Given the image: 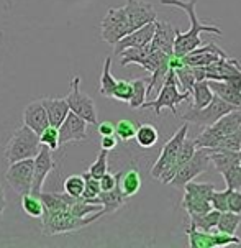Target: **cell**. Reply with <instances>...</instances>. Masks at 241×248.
<instances>
[{
	"label": "cell",
	"instance_id": "ffe728a7",
	"mask_svg": "<svg viewBox=\"0 0 241 248\" xmlns=\"http://www.w3.org/2000/svg\"><path fill=\"white\" fill-rule=\"evenodd\" d=\"M196 150H197L196 141H194V140H187V138H185L184 143H182V146H181V150H179V153H177L176 161L172 163V166L169 168L166 173L159 176L161 183H163V184H169V183H171V179L174 178V174L181 170V168H182V165H185V163H187L189 159L192 158V155L196 153Z\"/></svg>",
	"mask_w": 241,
	"mask_h": 248
},
{
	"label": "cell",
	"instance_id": "f907efd6",
	"mask_svg": "<svg viewBox=\"0 0 241 248\" xmlns=\"http://www.w3.org/2000/svg\"><path fill=\"white\" fill-rule=\"evenodd\" d=\"M228 82H231V84H233V86L236 87V89H238V91L241 92V73H240L238 76H235L233 79H230Z\"/></svg>",
	"mask_w": 241,
	"mask_h": 248
},
{
	"label": "cell",
	"instance_id": "836d02e7",
	"mask_svg": "<svg viewBox=\"0 0 241 248\" xmlns=\"http://www.w3.org/2000/svg\"><path fill=\"white\" fill-rule=\"evenodd\" d=\"M84 176V192H82V201L90 204H99L97 202V196L100 194V183L99 179L92 178L89 173H82Z\"/></svg>",
	"mask_w": 241,
	"mask_h": 248
},
{
	"label": "cell",
	"instance_id": "ee69618b",
	"mask_svg": "<svg viewBox=\"0 0 241 248\" xmlns=\"http://www.w3.org/2000/svg\"><path fill=\"white\" fill-rule=\"evenodd\" d=\"M228 192H230V189L228 187L225 189V191H217V189L213 191V194L210 196V204H212V207L215 209V211H218V212L228 211V207H226Z\"/></svg>",
	"mask_w": 241,
	"mask_h": 248
},
{
	"label": "cell",
	"instance_id": "d4e9b609",
	"mask_svg": "<svg viewBox=\"0 0 241 248\" xmlns=\"http://www.w3.org/2000/svg\"><path fill=\"white\" fill-rule=\"evenodd\" d=\"M194 97V102H192V108H202L205 107L207 104L212 100L213 97V91L210 89L209 86V81L207 79H202V81H196L192 86V91H190Z\"/></svg>",
	"mask_w": 241,
	"mask_h": 248
},
{
	"label": "cell",
	"instance_id": "603a6c76",
	"mask_svg": "<svg viewBox=\"0 0 241 248\" xmlns=\"http://www.w3.org/2000/svg\"><path fill=\"white\" fill-rule=\"evenodd\" d=\"M210 89L213 91V94H217L218 97H222L225 102L231 104V106L241 107V92L236 89L231 82L228 81H209Z\"/></svg>",
	"mask_w": 241,
	"mask_h": 248
},
{
	"label": "cell",
	"instance_id": "ac0fdd59",
	"mask_svg": "<svg viewBox=\"0 0 241 248\" xmlns=\"http://www.w3.org/2000/svg\"><path fill=\"white\" fill-rule=\"evenodd\" d=\"M154 23H156V28H154V35H153V40H151V45H153V48L159 49V51L171 54L172 49H174V40H176L177 30L169 22H158V20H156Z\"/></svg>",
	"mask_w": 241,
	"mask_h": 248
},
{
	"label": "cell",
	"instance_id": "484cf974",
	"mask_svg": "<svg viewBox=\"0 0 241 248\" xmlns=\"http://www.w3.org/2000/svg\"><path fill=\"white\" fill-rule=\"evenodd\" d=\"M135 140H136L138 146H141V148H151L159 140V132L153 124H141L136 128Z\"/></svg>",
	"mask_w": 241,
	"mask_h": 248
},
{
	"label": "cell",
	"instance_id": "d590c367",
	"mask_svg": "<svg viewBox=\"0 0 241 248\" xmlns=\"http://www.w3.org/2000/svg\"><path fill=\"white\" fill-rule=\"evenodd\" d=\"M184 189L185 192H190V194L197 196V197H202V199H207L210 201V196L213 194V191L217 187L210 183H196V181H189V183L184 184Z\"/></svg>",
	"mask_w": 241,
	"mask_h": 248
},
{
	"label": "cell",
	"instance_id": "f546056e",
	"mask_svg": "<svg viewBox=\"0 0 241 248\" xmlns=\"http://www.w3.org/2000/svg\"><path fill=\"white\" fill-rule=\"evenodd\" d=\"M240 224H241L240 214L225 211V212H220V217H218V222H217V227H215V229L223 233L236 235V230H238Z\"/></svg>",
	"mask_w": 241,
	"mask_h": 248
},
{
	"label": "cell",
	"instance_id": "5bb4252c",
	"mask_svg": "<svg viewBox=\"0 0 241 248\" xmlns=\"http://www.w3.org/2000/svg\"><path fill=\"white\" fill-rule=\"evenodd\" d=\"M123 7L132 31L156 20V10L153 3L150 2H145V0H126Z\"/></svg>",
	"mask_w": 241,
	"mask_h": 248
},
{
	"label": "cell",
	"instance_id": "d6a6232c",
	"mask_svg": "<svg viewBox=\"0 0 241 248\" xmlns=\"http://www.w3.org/2000/svg\"><path fill=\"white\" fill-rule=\"evenodd\" d=\"M132 86L133 91H132V97L128 100V106L132 108H141L148 95V82L145 79H135V81H132Z\"/></svg>",
	"mask_w": 241,
	"mask_h": 248
},
{
	"label": "cell",
	"instance_id": "1f68e13d",
	"mask_svg": "<svg viewBox=\"0 0 241 248\" xmlns=\"http://www.w3.org/2000/svg\"><path fill=\"white\" fill-rule=\"evenodd\" d=\"M189 237V245L194 248H213V238L212 233L210 232H204V230H198V229H190L185 230Z\"/></svg>",
	"mask_w": 241,
	"mask_h": 248
},
{
	"label": "cell",
	"instance_id": "30bf717a",
	"mask_svg": "<svg viewBox=\"0 0 241 248\" xmlns=\"http://www.w3.org/2000/svg\"><path fill=\"white\" fill-rule=\"evenodd\" d=\"M5 181L16 194H28L33 183V158L10 163L5 173Z\"/></svg>",
	"mask_w": 241,
	"mask_h": 248
},
{
	"label": "cell",
	"instance_id": "60d3db41",
	"mask_svg": "<svg viewBox=\"0 0 241 248\" xmlns=\"http://www.w3.org/2000/svg\"><path fill=\"white\" fill-rule=\"evenodd\" d=\"M64 192L73 197H82L84 192V176L82 174H71L64 181Z\"/></svg>",
	"mask_w": 241,
	"mask_h": 248
},
{
	"label": "cell",
	"instance_id": "ba28073f",
	"mask_svg": "<svg viewBox=\"0 0 241 248\" xmlns=\"http://www.w3.org/2000/svg\"><path fill=\"white\" fill-rule=\"evenodd\" d=\"M130 31L132 30H130L125 7L108 8L107 15L104 16L102 23H100V33H102V40L105 43L113 46L125 35H128Z\"/></svg>",
	"mask_w": 241,
	"mask_h": 248
},
{
	"label": "cell",
	"instance_id": "ab89813d",
	"mask_svg": "<svg viewBox=\"0 0 241 248\" xmlns=\"http://www.w3.org/2000/svg\"><path fill=\"white\" fill-rule=\"evenodd\" d=\"M220 174H222L223 179H225L228 189H240L241 187V165L240 163L231 165L230 168H226L225 171H222Z\"/></svg>",
	"mask_w": 241,
	"mask_h": 248
},
{
	"label": "cell",
	"instance_id": "4316f807",
	"mask_svg": "<svg viewBox=\"0 0 241 248\" xmlns=\"http://www.w3.org/2000/svg\"><path fill=\"white\" fill-rule=\"evenodd\" d=\"M189 217H190V225H192L194 229L204 230V232H210V230L217 227L220 212L212 209V211H209L205 214H190Z\"/></svg>",
	"mask_w": 241,
	"mask_h": 248
},
{
	"label": "cell",
	"instance_id": "9c48e42d",
	"mask_svg": "<svg viewBox=\"0 0 241 248\" xmlns=\"http://www.w3.org/2000/svg\"><path fill=\"white\" fill-rule=\"evenodd\" d=\"M187 132H189V124H184L177 132L169 138V141H166V145L161 150V155L158 158V161L154 163L153 170H151V176L156 179H159L161 174H164L169 168L172 166V163L176 161L177 153H179L181 146H182L184 140L187 138Z\"/></svg>",
	"mask_w": 241,
	"mask_h": 248
},
{
	"label": "cell",
	"instance_id": "44dd1931",
	"mask_svg": "<svg viewBox=\"0 0 241 248\" xmlns=\"http://www.w3.org/2000/svg\"><path fill=\"white\" fill-rule=\"evenodd\" d=\"M40 199L43 201L46 211H69L71 204H74L79 197H73L66 192H40Z\"/></svg>",
	"mask_w": 241,
	"mask_h": 248
},
{
	"label": "cell",
	"instance_id": "8fae6325",
	"mask_svg": "<svg viewBox=\"0 0 241 248\" xmlns=\"http://www.w3.org/2000/svg\"><path fill=\"white\" fill-rule=\"evenodd\" d=\"M209 163H210L209 150L197 148L196 153L192 155V158H190L185 165H182V168L174 174V178L171 179L169 184H172V186H176V187H184L185 183L196 179L198 174L205 173L207 168H209Z\"/></svg>",
	"mask_w": 241,
	"mask_h": 248
},
{
	"label": "cell",
	"instance_id": "b9f144b4",
	"mask_svg": "<svg viewBox=\"0 0 241 248\" xmlns=\"http://www.w3.org/2000/svg\"><path fill=\"white\" fill-rule=\"evenodd\" d=\"M210 233H212V238H213V248L228 247V245H240L241 243L240 237H236V235H230V233H223L217 229H212L210 230Z\"/></svg>",
	"mask_w": 241,
	"mask_h": 248
},
{
	"label": "cell",
	"instance_id": "8d00e7d4",
	"mask_svg": "<svg viewBox=\"0 0 241 248\" xmlns=\"http://www.w3.org/2000/svg\"><path fill=\"white\" fill-rule=\"evenodd\" d=\"M108 171V151L107 150H100L97 155V159L89 166L87 173L95 179H100L102 176Z\"/></svg>",
	"mask_w": 241,
	"mask_h": 248
},
{
	"label": "cell",
	"instance_id": "816d5d0a",
	"mask_svg": "<svg viewBox=\"0 0 241 248\" xmlns=\"http://www.w3.org/2000/svg\"><path fill=\"white\" fill-rule=\"evenodd\" d=\"M238 159H240V165H241V148L238 150Z\"/></svg>",
	"mask_w": 241,
	"mask_h": 248
},
{
	"label": "cell",
	"instance_id": "d6986e66",
	"mask_svg": "<svg viewBox=\"0 0 241 248\" xmlns=\"http://www.w3.org/2000/svg\"><path fill=\"white\" fill-rule=\"evenodd\" d=\"M43 104L46 113H48V120L49 125L53 127H59L62 124V120L66 119L69 107H67V100L66 97H46L40 100Z\"/></svg>",
	"mask_w": 241,
	"mask_h": 248
},
{
	"label": "cell",
	"instance_id": "c3c4849f",
	"mask_svg": "<svg viewBox=\"0 0 241 248\" xmlns=\"http://www.w3.org/2000/svg\"><path fill=\"white\" fill-rule=\"evenodd\" d=\"M117 145H118V138L115 135H105V137H102V141H100L102 150H107V151L115 150Z\"/></svg>",
	"mask_w": 241,
	"mask_h": 248
},
{
	"label": "cell",
	"instance_id": "6da1fadb",
	"mask_svg": "<svg viewBox=\"0 0 241 248\" xmlns=\"http://www.w3.org/2000/svg\"><path fill=\"white\" fill-rule=\"evenodd\" d=\"M163 5H171V7H177L181 10H184L189 16L190 22V28L185 33H179L177 31L176 40H174V49L172 53L176 56L182 58L187 53H190L192 49L198 48V46L204 45L200 38V33H212V35H222V30L218 27H213V25H209L205 22H200L196 12V5L197 0H159Z\"/></svg>",
	"mask_w": 241,
	"mask_h": 248
},
{
	"label": "cell",
	"instance_id": "7dc6e473",
	"mask_svg": "<svg viewBox=\"0 0 241 248\" xmlns=\"http://www.w3.org/2000/svg\"><path fill=\"white\" fill-rule=\"evenodd\" d=\"M97 130H99V133L102 137L105 135H115V124L110 120H104L100 122L99 125H97Z\"/></svg>",
	"mask_w": 241,
	"mask_h": 248
},
{
	"label": "cell",
	"instance_id": "5b68a950",
	"mask_svg": "<svg viewBox=\"0 0 241 248\" xmlns=\"http://www.w3.org/2000/svg\"><path fill=\"white\" fill-rule=\"evenodd\" d=\"M40 148V137L30 127L23 125L8 140L5 150H3V155H5V159L8 163H14L20 161V159L35 158Z\"/></svg>",
	"mask_w": 241,
	"mask_h": 248
},
{
	"label": "cell",
	"instance_id": "52a82bcc",
	"mask_svg": "<svg viewBox=\"0 0 241 248\" xmlns=\"http://www.w3.org/2000/svg\"><path fill=\"white\" fill-rule=\"evenodd\" d=\"M67 107L71 112L84 119L87 124L97 125V108L92 97H89L86 92L80 91V76H74L71 81V92L66 95Z\"/></svg>",
	"mask_w": 241,
	"mask_h": 248
},
{
	"label": "cell",
	"instance_id": "277c9868",
	"mask_svg": "<svg viewBox=\"0 0 241 248\" xmlns=\"http://www.w3.org/2000/svg\"><path fill=\"white\" fill-rule=\"evenodd\" d=\"M238 130H241V107L220 117L210 127H205L204 132L194 141H196L197 148H215L223 137L231 135Z\"/></svg>",
	"mask_w": 241,
	"mask_h": 248
},
{
	"label": "cell",
	"instance_id": "8992f818",
	"mask_svg": "<svg viewBox=\"0 0 241 248\" xmlns=\"http://www.w3.org/2000/svg\"><path fill=\"white\" fill-rule=\"evenodd\" d=\"M238 108L236 106H231V104L225 102L222 97H218L217 94H213L212 100L207 104L205 107L202 108H192L190 107L189 110H185L182 115H177L181 119H184L187 124H194L198 125V127H210L212 124H215L220 117H223L225 113L235 110Z\"/></svg>",
	"mask_w": 241,
	"mask_h": 248
},
{
	"label": "cell",
	"instance_id": "f1b7e54d",
	"mask_svg": "<svg viewBox=\"0 0 241 248\" xmlns=\"http://www.w3.org/2000/svg\"><path fill=\"white\" fill-rule=\"evenodd\" d=\"M182 207L185 209V212L189 214H205L209 211H212V204L210 201L207 199H202V197H197L190 192H185L184 194V199H182Z\"/></svg>",
	"mask_w": 241,
	"mask_h": 248
},
{
	"label": "cell",
	"instance_id": "7a4b0ae2",
	"mask_svg": "<svg viewBox=\"0 0 241 248\" xmlns=\"http://www.w3.org/2000/svg\"><path fill=\"white\" fill-rule=\"evenodd\" d=\"M105 214L104 209L97 211L87 217H75L67 211H43L41 216V232L48 237L51 235H61V233H71L77 232V230L84 229V227L94 224Z\"/></svg>",
	"mask_w": 241,
	"mask_h": 248
},
{
	"label": "cell",
	"instance_id": "9a60e30c",
	"mask_svg": "<svg viewBox=\"0 0 241 248\" xmlns=\"http://www.w3.org/2000/svg\"><path fill=\"white\" fill-rule=\"evenodd\" d=\"M220 58H228V54L215 43H204L182 56L181 60H182V64L187 66H207L220 60Z\"/></svg>",
	"mask_w": 241,
	"mask_h": 248
},
{
	"label": "cell",
	"instance_id": "3957f363",
	"mask_svg": "<svg viewBox=\"0 0 241 248\" xmlns=\"http://www.w3.org/2000/svg\"><path fill=\"white\" fill-rule=\"evenodd\" d=\"M192 97L189 91H179V82H177L176 73L172 68H169L166 78H164V82L159 89L158 97L154 100H150L141 106V108H153L156 115H161V110L163 108H169L172 112V115L177 117V106L184 100H189Z\"/></svg>",
	"mask_w": 241,
	"mask_h": 248
},
{
	"label": "cell",
	"instance_id": "83f0119b",
	"mask_svg": "<svg viewBox=\"0 0 241 248\" xmlns=\"http://www.w3.org/2000/svg\"><path fill=\"white\" fill-rule=\"evenodd\" d=\"M115 84H117V79L113 78V74H112V58H105L102 76H100V86H99L100 95L112 99L113 89H115Z\"/></svg>",
	"mask_w": 241,
	"mask_h": 248
},
{
	"label": "cell",
	"instance_id": "7c38bea8",
	"mask_svg": "<svg viewBox=\"0 0 241 248\" xmlns=\"http://www.w3.org/2000/svg\"><path fill=\"white\" fill-rule=\"evenodd\" d=\"M87 122L75 115L74 112H67L66 119L58 127L59 146L67 145L71 141H86L87 140Z\"/></svg>",
	"mask_w": 241,
	"mask_h": 248
},
{
	"label": "cell",
	"instance_id": "4fadbf2b",
	"mask_svg": "<svg viewBox=\"0 0 241 248\" xmlns=\"http://www.w3.org/2000/svg\"><path fill=\"white\" fill-rule=\"evenodd\" d=\"M53 170H54V159L51 150L46 148V146H41L38 155L33 158V183H31V191H30L31 194L40 196L45 181Z\"/></svg>",
	"mask_w": 241,
	"mask_h": 248
},
{
	"label": "cell",
	"instance_id": "f35d334b",
	"mask_svg": "<svg viewBox=\"0 0 241 248\" xmlns=\"http://www.w3.org/2000/svg\"><path fill=\"white\" fill-rule=\"evenodd\" d=\"M174 73H176L177 82L182 87V91H189V92L192 91V86H194V82H196V76H194L192 68L187 64H182V66H179V68H176Z\"/></svg>",
	"mask_w": 241,
	"mask_h": 248
},
{
	"label": "cell",
	"instance_id": "681fc988",
	"mask_svg": "<svg viewBox=\"0 0 241 248\" xmlns=\"http://www.w3.org/2000/svg\"><path fill=\"white\" fill-rule=\"evenodd\" d=\"M5 207H7V196H5V191H3L2 184H0V220H2L3 212H5Z\"/></svg>",
	"mask_w": 241,
	"mask_h": 248
},
{
	"label": "cell",
	"instance_id": "4dcf8cb0",
	"mask_svg": "<svg viewBox=\"0 0 241 248\" xmlns=\"http://www.w3.org/2000/svg\"><path fill=\"white\" fill-rule=\"evenodd\" d=\"M22 209L28 217L41 218L45 211V204H43V201L40 199V196H35V194H31V192H28V194L22 196Z\"/></svg>",
	"mask_w": 241,
	"mask_h": 248
},
{
	"label": "cell",
	"instance_id": "2e32d148",
	"mask_svg": "<svg viewBox=\"0 0 241 248\" xmlns=\"http://www.w3.org/2000/svg\"><path fill=\"white\" fill-rule=\"evenodd\" d=\"M156 22V20H154ZM154 22H150L143 27L136 28V30L130 31L128 35H125L121 38L120 41H117L113 45L115 48V54H120L123 49H128V48H139V46H145L153 40V35H154V28H156V23Z\"/></svg>",
	"mask_w": 241,
	"mask_h": 248
},
{
	"label": "cell",
	"instance_id": "7bdbcfd3",
	"mask_svg": "<svg viewBox=\"0 0 241 248\" xmlns=\"http://www.w3.org/2000/svg\"><path fill=\"white\" fill-rule=\"evenodd\" d=\"M132 91H133L132 81L120 79V81H117V84H115V89H113L112 99L120 100V102H128L130 97H132Z\"/></svg>",
	"mask_w": 241,
	"mask_h": 248
},
{
	"label": "cell",
	"instance_id": "e0dca14e",
	"mask_svg": "<svg viewBox=\"0 0 241 248\" xmlns=\"http://www.w3.org/2000/svg\"><path fill=\"white\" fill-rule=\"evenodd\" d=\"M23 125H27L36 133L40 135L43 130L49 125L48 120V113H46L43 104L40 100H35V102L28 104L23 110Z\"/></svg>",
	"mask_w": 241,
	"mask_h": 248
},
{
	"label": "cell",
	"instance_id": "7402d4cb",
	"mask_svg": "<svg viewBox=\"0 0 241 248\" xmlns=\"http://www.w3.org/2000/svg\"><path fill=\"white\" fill-rule=\"evenodd\" d=\"M128 201L123 192L120 191V187H113L112 191H100V194L97 196V202L104 207L105 214H112L117 212L120 207H123Z\"/></svg>",
	"mask_w": 241,
	"mask_h": 248
},
{
	"label": "cell",
	"instance_id": "74e56055",
	"mask_svg": "<svg viewBox=\"0 0 241 248\" xmlns=\"http://www.w3.org/2000/svg\"><path fill=\"white\" fill-rule=\"evenodd\" d=\"M38 137H40L41 146H46V148H49L51 151H56L61 148V146H59V132L53 125H48Z\"/></svg>",
	"mask_w": 241,
	"mask_h": 248
},
{
	"label": "cell",
	"instance_id": "f6af8a7d",
	"mask_svg": "<svg viewBox=\"0 0 241 248\" xmlns=\"http://www.w3.org/2000/svg\"><path fill=\"white\" fill-rule=\"evenodd\" d=\"M226 207L230 212L241 214V191L240 189H230L226 199Z\"/></svg>",
	"mask_w": 241,
	"mask_h": 248
},
{
	"label": "cell",
	"instance_id": "cb8c5ba5",
	"mask_svg": "<svg viewBox=\"0 0 241 248\" xmlns=\"http://www.w3.org/2000/svg\"><path fill=\"white\" fill-rule=\"evenodd\" d=\"M118 187L130 199L141 189V176L133 168L126 171H120L118 173Z\"/></svg>",
	"mask_w": 241,
	"mask_h": 248
},
{
	"label": "cell",
	"instance_id": "e575fe53",
	"mask_svg": "<svg viewBox=\"0 0 241 248\" xmlns=\"http://www.w3.org/2000/svg\"><path fill=\"white\" fill-rule=\"evenodd\" d=\"M136 122L130 120V119H121L118 120L115 124V137L118 138L120 141H130L135 138V133H136V128H138Z\"/></svg>",
	"mask_w": 241,
	"mask_h": 248
},
{
	"label": "cell",
	"instance_id": "bcb514c9",
	"mask_svg": "<svg viewBox=\"0 0 241 248\" xmlns=\"http://www.w3.org/2000/svg\"><path fill=\"white\" fill-rule=\"evenodd\" d=\"M99 183H100V191H112L113 187L118 186V173L110 174L107 171V173L99 179Z\"/></svg>",
	"mask_w": 241,
	"mask_h": 248
}]
</instances>
